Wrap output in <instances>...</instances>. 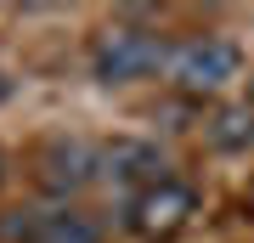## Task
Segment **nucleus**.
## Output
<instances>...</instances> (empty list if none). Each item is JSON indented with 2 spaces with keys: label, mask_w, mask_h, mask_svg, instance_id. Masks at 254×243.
Here are the masks:
<instances>
[{
  "label": "nucleus",
  "mask_w": 254,
  "mask_h": 243,
  "mask_svg": "<svg viewBox=\"0 0 254 243\" xmlns=\"http://www.w3.org/2000/svg\"><path fill=\"white\" fill-rule=\"evenodd\" d=\"M203 136H209V147H220V153H243V147H254V108H249V102L220 108L203 125Z\"/></svg>",
  "instance_id": "7"
},
{
  "label": "nucleus",
  "mask_w": 254,
  "mask_h": 243,
  "mask_svg": "<svg viewBox=\"0 0 254 243\" xmlns=\"http://www.w3.org/2000/svg\"><path fill=\"white\" fill-rule=\"evenodd\" d=\"M170 51L175 45L164 40L158 28L119 17V23H108L91 40V74L102 85H136V80H153V74L170 68Z\"/></svg>",
  "instance_id": "1"
},
{
  "label": "nucleus",
  "mask_w": 254,
  "mask_h": 243,
  "mask_svg": "<svg viewBox=\"0 0 254 243\" xmlns=\"http://www.w3.org/2000/svg\"><path fill=\"white\" fill-rule=\"evenodd\" d=\"M6 238L11 243H102L96 215H85L79 204L51 198V204H28L6 215Z\"/></svg>",
  "instance_id": "4"
},
{
  "label": "nucleus",
  "mask_w": 254,
  "mask_h": 243,
  "mask_svg": "<svg viewBox=\"0 0 254 243\" xmlns=\"http://www.w3.org/2000/svg\"><path fill=\"white\" fill-rule=\"evenodd\" d=\"M192 215H198V187L181 181V175H170V181H158V187H147V192L119 204V221L147 243H164V238L187 232Z\"/></svg>",
  "instance_id": "3"
},
{
  "label": "nucleus",
  "mask_w": 254,
  "mask_h": 243,
  "mask_svg": "<svg viewBox=\"0 0 254 243\" xmlns=\"http://www.w3.org/2000/svg\"><path fill=\"white\" fill-rule=\"evenodd\" d=\"M0 181H6V159H0Z\"/></svg>",
  "instance_id": "8"
},
{
  "label": "nucleus",
  "mask_w": 254,
  "mask_h": 243,
  "mask_svg": "<svg viewBox=\"0 0 254 243\" xmlns=\"http://www.w3.org/2000/svg\"><path fill=\"white\" fill-rule=\"evenodd\" d=\"M158 181H170V164H164V153L153 142H130L125 136V142L108 147V187H119V204L158 187Z\"/></svg>",
  "instance_id": "6"
},
{
  "label": "nucleus",
  "mask_w": 254,
  "mask_h": 243,
  "mask_svg": "<svg viewBox=\"0 0 254 243\" xmlns=\"http://www.w3.org/2000/svg\"><path fill=\"white\" fill-rule=\"evenodd\" d=\"M40 181L57 198H73V192L108 181V147H96L91 136H57L40 153Z\"/></svg>",
  "instance_id": "5"
},
{
  "label": "nucleus",
  "mask_w": 254,
  "mask_h": 243,
  "mask_svg": "<svg viewBox=\"0 0 254 243\" xmlns=\"http://www.w3.org/2000/svg\"><path fill=\"white\" fill-rule=\"evenodd\" d=\"M249 108H254V90H249Z\"/></svg>",
  "instance_id": "9"
},
{
  "label": "nucleus",
  "mask_w": 254,
  "mask_h": 243,
  "mask_svg": "<svg viewBox=\"0 0 254 243\" xmlns=\"http://www.w3.org/2000/svg\"><path fill=\"white\" fill-rule=\"evenodd\" d=\"M175 90L187 96H209V90H226L237 74H243V51L226 40V34H187L181 45L170 51V68Z\"/></svg>",
  "instance_id": "2"
}]
</instances>
